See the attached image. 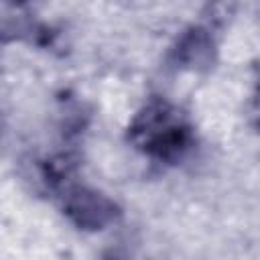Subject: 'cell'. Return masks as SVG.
<instances>
[{"instance_id":"6da1fadb","label":"cell","mask_w":260,"mask_h":260,"mask_svg":"<svg viewBox=\"0 0 260 260\" xmlns=\"http://www.w3.org/2000/svg\"><path fill=\"white\" fill-rule=\"evenodd\" d=\"M128 138L138 150L173 162L187 152L191 130L175 106L162 100H152L130 122Z\"/></svg>"},{"instance_id":"3957f363","label":"cell","mask_w":260,"mask_h":260,"mask_svg":"<svg viewBox=\"0 0 260 260\" xmlns=\"http://www.w3.org/2000/svg\"><path fill=\"white\" fill-rule=\"evenodd\" d=\"M173 61L187 71H207L215 63V41L203 26L187 28L173 49Z\"/></svg>"},{"instance_id":"5b68a950","label":"cell","mask_w":260,"mask_h":260,"mask_svg":"<svg viewBox=\"0 0 260 260\" xmlns=\"http://www.w3.org/2000/svg\"><path fill=\"white\" fill-rule=\"evenodd\" d=\"M254 73H256V85L260 87V63L254 67Z\"/></svg>"},{"instance_id":"277c9868","label":"cell","mask_w":260,"mask_h":260,"mask_svg":"<svg viewBox=\"0 0 260 260\" xmlns=\"http://www.w3.org/2000/svg\"><path fill=\"white\" fill-rule=\"evenodd\" d=\"M248 118H250L252 126L260 130V87H256V95H254V100L250 102V108H248Z\"/></svg>"},{"instance_id":"7a4b0ae2","label":"cell","mask_w":260,"mask_h":260,"mask_svg":"<svg viewBox=\"0 0 260 260\" xmlns=\"http://www.w3.org/2000/svg\"><path fill=\"white\" fill-rule=\"evenodd\" d=\"M65 215L73 225L85 232H98L114 223L120 215L118 205L100 191L87 187H73L65 195Z\"/></svg>"}]
</instances>
